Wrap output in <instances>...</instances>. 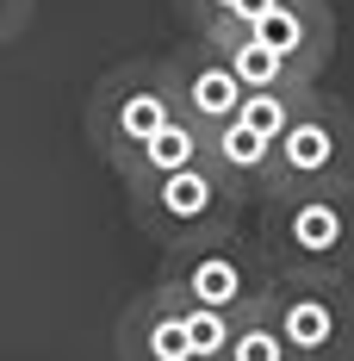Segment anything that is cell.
I'll return each mask as SVG.
<instances>
[{
	"label": "cell",
	"mask_w": 354,
	"mask_h": 361,
	"mask_svg": "<svg viewBox=\"0 0 354 361\" xmlns=\"http://www.w3.org/2000/svg\"><path fill=\"white\" fill-rule=\"evenodd\" d=\"M305 94H311V87H292V94H243V112H236V118L274 144V137L286 131V118L298 112V100H305Z\"/></svg>",
	"instance_id": "cell-14"
},
{
	"label": "cell",
	"mask_w": 354,
	"mask_h": 361,
	"mask_svg": "<svg viewBox=\"0 0 354 361\" xmlns=\"http://www.w3.org/2000/svg\"><path fill=\"white\" fill-rule=\"evenodd\" d=\"M175 112V94H168V75L156 56H131V63H112L100 81H94V94H87V112H81V125H87V149L106 162L112 175L137 156Z\"/></svg>",
	"instance_id": "cell-3"
},
{
	"label": "cell",
	"mask_w": 354,
	"mask_h": 361,
	"mask_svg": "<svg viewBox=\"0 0 354 361\" xmlns=\"http://www.w3.org/2000/svg\"><path fill=\"white\" fill-rule=\"evenodd\" d=\"M212 50L230 63V75H236V87H243V94H292V87H311L305 75L286 69L280 56L255 50V44H243V37H224V44H212Z\"/></svg>",
	"instance_id": "cell-12"
},
{
	"label": "cell",
	"mask_w": 354,
	"mask_h": 361,
	"mask_svg": "<svg viewBox=\"0 0 354 361\" xmlns=\"http://www.w3.org/2000/svg\"><path fill=\"white\" fill-rule=\"evenodd\" d=\"M32 13H37V0H0V50H13L32 32Z\"/></svg>",
	"instance_id": "cell-16"
},
{
	"label": "cell",
	"mask_w": 354,
	"mask_h": 361,
	"mask_svg": "<svg viewBox=\"0 0 354 361\" xmlns=\"http://www.w3.org/2000/svg\"><path fill=\"white\" fill-rule=\"evenodd\" d=\"M156 281L175 293L187 312L243 318V312H255V305H267L274 268H267V255L255 250V243L224 237V243H199V250H168Z\"/></svg>",
	"instance_id": "cell-5"
},
{
	"label": "cell",
	"mask_w": 354,
	"mask_h": 361,
	"mask_svg": "<svg viewBox=\"0 0 354 361\" xmlns=\"http://www.w3.org/2000/svg\"><path fill=\"white\" fill-rule=\"evenodd\" d=\"M125 206H131V224L162 255L199 250V243H224V237H236V224L248 212V200L217 169H206V162H193L180 175H162V180L125 187Z\"/></svg>",
	"instance_id": "cell-2"
},
{
	"label": "cell",
	"mask_w": 354,
	"mask_h": 361,
	"mask_svg": "<svg viewBox=\"0 0 354 361\" xmlns=\"http://www.w3.org/2000/svg\"><path fill=\"white\" fill-rule=\"evenodd\" d=\"M224 37H243L255 50L280 56L292 75H305L317 87L336 56V13H329V0H236V13L199 44H224Z\"/></svg>",
	"instance_id": "cell-7"
},
{
	"label": "cell",
	"mask_w": 354,
	"mask_h": 361,
	"mask_svg": "<svg viewBox=\"0 0 354 361\" xmlns=\"http://www.w3.org/2000/svg\"><path fill=\"white\" fill-rule=\"evenodd\" d=\"M267 162H274V144H267L261 131H248L243 118H230V125L206 131V169H217L248 206L267 193Z\"/></svg>",
	"instance_id": "cell-10"
},
{
	"label": "cell",
	"mask_w": 354,
	"mask_h": 361,
	"mask_svg": "<svg viewBox=\"0 0 354 361\" xmlns=\"http://www.w3.org/2000/svg\"><path fill=\"white\" fill-rule=\"evenodd\" d=\"M274 274L354 281V187H298L261 200V243Z\"/></svg>",
	"instance_id": "cell-1"
},
{
	"label": "cell",
	"mask_w": 354,
	"mask_h": 361,
	"mask_svg": "<svg viewBox=\"0 0 354 361\" xmlns=\"http://www.w3.org/2000/svg\"><path fill=\"white\" fill-rule=\"evenodd\" d=\"M193 162H206V131L199 125H187V118H168L149 144L118 169L125 187H137V180H162V175H180V169H193Z\"/></svg>",
	"instance_id": "cell-11"
},
{
	"label": "cell",
	"mask_w": 354,
	"mask_h": 361,
	"mask_svg": "<svg viewBox=\"0 0 354 361\" xmlns=\"http://www.w3.org/2000/svg\"><path fill=\"white\" fill-rule=\"evenodd\" d=\"M292 361H354V281L342 274H274L261 305Z\"/></svg>",
	"instance_id": "cell-6"
},
{
	"label": "cell",
	"mask_w": 354,
	"mask_h": 361,
	"mask_svg": "<svg viewBox=\"0 0 354 361\" xmlns=\"http://www.w3.org/2000/svg\"><path fill=\"white\" fill-rule=\"evenodd\" d=\"M162 75H168V94H175V112L187 125H199V131H217V125H230L236 112H243V87H236V75L230 63L217 56L212 44H180V50H162L156 56Z\"/></svg>",
	"instance_id": "cell-8"
},
{
	"label": "cell",
	"mask_w": 354,
	"mask_h": 361,
	"mask_svg": "<svg viewBox=\"0 0 354 361\" xmlns=\"http://www.w3.org/2000/svg\"><path fill=\"white\" fill-rule=\"evenodd\" d=\"M298 187H354V106L323 87L298 100L267 162V193H298Z\"/></svg>",
	"instance_id": "cell-4"
},
{
	"label": "cell",
	"mask_w": 354,
	"mask_h": 361,
	"mask_svg": "<svg viewBox=\"0 0 354 361\" xmlns=\"http://www.w3.org/2000/svg\"><path fill=\"white\" fill-rule=\"evenodd\" d=\"M112 349L118 361H193L187 355V305L162 287H143L125 312H118V330H112Z\"/></svg>",
	"instance_id": "cell-9"
},
{
	"label": "cell",
	"mask_w": 354,
	"mask_h": 361,
	"mask_svg": "<svg viewBox=\"0 0 354 361\" xmlns=\"http://www.w3.org/2000/svg\"><path fill=\"white\" fill-rule=\"evenodd\" d=\"M175 13H180V25L193 37H212L230 13H236V0H175Z\"/></svg>",
	"instance_id": "cell-15"
},
{
	"label": "cell",
	"mask_w": 354,
	"mask_h": 361,
	"mask_svg": "<svg viewBox=\"0 0 354 361\" xmlns=\"http://www.w3.org/2000/svg\"><path fill=\"white\" fill-rule=\"evenodd\" d=\"M224 361H292V349L280 343V330H274V318L255 305V312H243L236 324H230V343H224Z\"/></svg>",
	"instance_id": "cell-13"
}]
</instances>
